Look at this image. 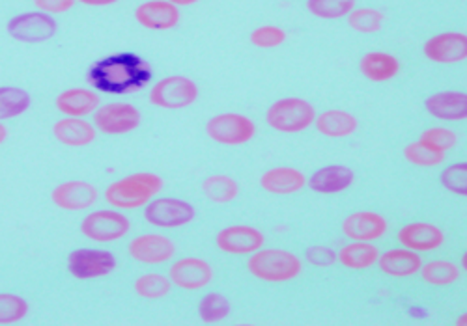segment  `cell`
<instances>
[{
    "instance_id": "cell-10",
    "label": "cell",
    "mask_w": 467,
    "mask_h": 326,
    "mask_svg": "<svg viewBox=\"0 0 467 326\" xmlns=\"http://www.w3.org/2000/svg\"><path fill=\"white\" fill-rule=\"evenodd\" d=\"M131 229V220L114 209H98L81 222V233L94 242H114L124 239Z\"/></svg>"
},
{
    "instance_id": "cell-11",
    "label": "cell",
    "mask_w": 467,
    "mask_h": 326,
    "mask_svg": "<svg viewBox=\"0 0 467 326\" xmlns=\"http://www.w3.org/2000/svg\"><path fill=\"white\" fill-rule=\"evenodd\" d=\"M116 269V258L101 249H77L67 256V272L75 280H96Z\"/></svg>"
},
{
    "instance_id": "cell-22",
    "label": "cell",
    "mask_w": 467,
    "mask_h": 326,
    "mask_svg": "<svg viewBox=\"0 0 467 326\" xmlns=\"http://www.w3.org/2000/svg\"><path fill=\"white\" fill-rule=\"evenodd\" d=\"M53 135H55L57 142H60L62 146L85 148L96 140L98 131H96L94 124H90V121H87L83 117H67L66 116L64 119H58L53 126Z\"/></svg>"
},
{
    "instance_id": "cell-14",
    "label": "cell",
    "mask_w": 467,
    "mask_h": 326,
    "mask_svg": "<svg viewBox=\"0 0 467 326\" xmlns=\"http://www.w3.org/2000/svg\"><path fill=\"white\" fill-rule=\"evenodd\" d=\"M128 254L131 260L142 265H161L174 258V242L161 233H144L128 244Z\"/></svg>"
},
{
    "instance_id": "cell-41",
    "label": "cell",
    "mask_w": 467,
    "mask_h": 326,
    "mask_svg": "<svg viewBox=\"0 0 467 326\" xmlns=\"http://www.w3.org/2000/svg\"><path fill=\"white\" fill-rule=\"evenodd\" d=\"M306 261L315 267H331L337 263V252L327 247H313L306 250Z\"/></svg>"
},
{
    "instance_id": "cell-6",
    "label": "cell",
    "mask_w": 467,
    "mask_h": 326,
    "mask_svg": "<svg viewBox=\"0 0 467 326\" xmlns=\"http://www.w3.org/2000/svg\"><path fill=\"white\" fill-rule=\"evenodd\" d=\"M194 206L180 198H153L144 206V220L161 229H178L194 220Z\"/></svg>"
},
{
    "instance_id": "cell-5",
    "label": "cell",
    "mask_w": 467,
    "mask_h": 326,
    "mask_svg": "<svg viewBox=\"0 0 467 326\" xmlns=\"http://www.w3.org/2000/svg\"><path fill=\"white\" fill-rule=\"evenodd\" d=\"M199 87L194 80L183 75H171L155 83L150 90V103L165 110H182L197 103Z\"/></svg>"
},
{
    "instance_id": "cell-29",
    "label": "cell",
    "mask_w": 467,
    "mask_h": 326,
    "mask_svg": "<svg viewBox=\"0 0 467 326\" xmlns=\"http://www.w3.org/2000/svg\"><path fill=\"white\" fill-rule=\"evenodd\" d=\"M419 272H420V278L428 285H434V288H447V285L456 283L462 276V270L456 267V263L445 261V260L428 261L420 265Z\"/></svg>"
},
{
    "instance_id": "cell-34",
    "label": "cell",
    "mask_w": 467,
    "mask_h": 326,
    "mask_svg": "<svg viewBox=\"0 0 467 326\" xmlns=\"http://www.w3.org/2000/svg\"><path fill=\"white\" fill-rule=\"evenodd\" d=\"M230 311H232V306L228 299L221 293H208L199 302V315L202 322H208V324L224 321L230 315Z\"/></svg>"
},
{
    "instance_id": "cell-4",
    "label": "cell",
    "mask_w": 467,
    "mask_h": 326,
    "mask_svg": "<svg viewBox=\"0 0 467 326\" xmlns=\"http://www.w3.org/2000/svg\"><path fill=\"white\" fill-rule=\"evenodd\" d=\"M317 110L308 101L301 97H285L275 101L265 112L267 126L286 135H296L315 126Z\"/></svg>"
},
{
    "instance_id": "cell-15",
    "label": "cell",
    "mask_w": 467,
    "mask_h": 326,
    "mask_svg": "<svg viewBox=\"0 0 467 326\" xmlns=\"http://www.w3.org/2000/svg\"><path fill=\"white\" fill-rule=\"evenodd\" d=\"M98 188L83 179H69L57 185L51 192V201L62 211H85L98 201Z\"/></svg>"
},
{
    "instance_id": "cell-1",
    "label": "cell",
    "mask_w": 467,
    "mask_h": 326,
    "mask_svg": "<svg viewBox=\"0 0 467 326\" xmlns=\"http://www.w3.org/2000/svg\"><path fill=\"white\" fill-rule=\"evenodd\" d=\"M88 85L103 94L128 96L142 90L151 80V66L135 53H119L94 62Z\"/></svg>"
},
{
    "instance_id": "cell-45",
    "label": "cell",
    "mask_w": 467,
    "mask_h": 326,
    "mask_svg": "<svg viewBox=\"0 0 467 326\" xmlns=\"http://www.w3.org/2000/svg\"><path fill=\"white\" fill-rule=\"evenodd\" d=\"M6 138H8V129H6V126L3 124V121H0V144H5Z\"/></svg>"
},
{
    "instance_id": "cell-18",
    "label": "cell",
    "mask_w": 467,
    "mask_h": 326,
    "mask_svg": "<svg viewBox=\"0 0 467 326\" xmlns=\"http://www.w3.org/2000/svg\"><path fill=\"white\" fill-rule=\"evenodd\" d=\"M387 220L376 211H358L344 219L342 233L352 240L374 242L387 233Z\"/></svg>"
},
{
    "instance_id": "cell-32",
    "label": "cell",
    "mask_w": 467,
    "mask_h": 326,
    "mask_svg": "<svg viewBox=\"0 0 467 326\" xmlns=\"http://www.w3.org/2000/svg\"><path fill=\"white\" fill-rule=\"evenodd\" d=\"M133 290L140 299L160 301V299H165L172 291V281L165 274L148 272L135 280Z\"/></svg>"
},
{
    "instance_id": "cell-26",
    "label": "cell",
    "mask_w": 467,
    "mask_h": 326,
    "mask_svg": "<svg viewBox=\"0 0 467 326\" xmlns=\"http://www.w3.org/2000/svg\"><path fill=\"white\" fill-rule=\"evenodd\" d=\"M359 69L370 83H387L400 73V60L391 53L372 51L361 58Z\"/></svg>"
},
{
    "instance_id": "cell-27",
    "label": "cell",
    "mask_w": 467,
    "mask_h": 326,
    "mask_svg": "<svg viewBox=\"0 0 467 326\" xmlns=\"http://www.w3.org/2000/svg\"><path fill=\"white\" fill-rule=\"evenodd\" d=\"M315 126L318 133L327 138H346L349 135H354L359 127L358 117L354 114L338 108L326 110L320 116H317Z\"/></svg>"
},
{
    "instance_id": "cell-39",
    "label": "cell",
    "mask_w": 467,
    "mask_h": 326,
    "mask_svg": "<svg viewBox=\"0 0 467 326\" xmlns=\"http://www.w3.org/2000/svg\"><path fill=\"white\" fill-rule=\"evenodd\" d=\"M419 142L424 144L426 148L434 149V151L447 153L456 146L458 135L452 129H447V127H432V129H426L420 135Z\"/></svg>"
},
{
    "instance_id": "cell-28",
    "label": "cell",
    "mask_w": 467,
    "mask_h": 326,
    "mask_svg": "<svg viewBox=\"0 0 467 326\" xmlns=\"http://www.w3.org/2000/svg\"><path fill=\"white\" fill-rule=\"evenodd\" d=\"M379 250L372 242L352 240L337 252V261H340L346 269L352 270H367L378 263Z\"/></svg>"
},
{
    "instance_id": "cell-38",
    "label": "cell",
    "mask_w": 467,
    "mask_h": 326,
    "mask_svg": "<svg viewBox=\"0 0 467 326\" xmlns=\"http://www.w3.org/2000/svg\"><path fill=\"white\" fill-rule=\"evenodd\" d=\"M286 32L275 25H264L251 32V44L258 49H275L286 42Z\"/></svg>"
},
{
    "instance_id": "cell-43",
    "label": "cell",
    "mask_w": 467,
    "mask_h": 326,
    "mask_svg": "<svg viewBox=\"0 0 467 326\" xmlns=\"http://www.w3.org/2000/svg\"><path fill=\"white\" fill-rule=\"evenodd\" d=\"M75 3H81V5L92 6V8H103V6L116 5V3H119V0H75Z\"/></svg>"
},
{
    "instance_id": "cell-13",
    "label": "cell",
    "mask_w": 467,
    "mask_h": 326,
    "mask_svg": "<svg viewBox=\"0 0 467 326\" xmlns=\"http://www.w3.org/2000/svg\"><path fill=\"white\" fill-rule=\"evenodd\" d=\"M169 278L172 285L183 291H201L213 280L212 265L202 258H180L169 269Z\"/></svg>"
},
{
    "instance_id": "cell-36",
    "label": "cell",
    "mask_w": 467,
    "mask_h": 326,
    "mask_svg": "<svg viewBox=\"0 0 467 326\" xmlns=\"http://www.w3.org/2000/svg\"><path fill=\"white\" fill-rule=\"evenodd\" d=\"M30 311L28 302L14 293H0V324H16Z\"/></svg>"
},
{
    "instance_id": "cell-21",
    "label": "cell",
    "mask_w": 467,
    "mask_h": 326,
    "mask_svg": "<svg viewBox=\"0 0 467 326\" xmlns=\"http://www.w3.org/2000/svg\"><path fill=\"white\" fill-rule=\"evenodd\" d=\"M356 174L342 165H327L306 179L310 190L318 194H340L354 185Z\"/></svg>"
},
{
    "instance_id": "cell-40",
    "label": "cell",
    "mask_w": 467,
    "mask_h": 326,
    "mask_svg": "<svg viewBox=\"0 0 467 326\" xmlns=\"http://www.w3.org/2000/svg\"><path fill=\"white\" fill-rule=\"evenodd\" d=\"M441 185L451 194L460 198L467 196V162H456L441 172Z\"/></svg>"
},
{
    "instance_id": "cell-24",
    "label": "cell",
    "mask_w": 467,
    "mask_h": 326,
    "mask_svg": "<svg viewBox=\"0 0 467 326\" xmlns=\"http://www.w3.org/2000/svg\"><path fill=\"white\" fill-rule=\"evenodd\" d=\"M306 178L301 170L292 168V167H275L269 168L267 172L262 174L260 178V187L275 196H288L296 194L301 188H305Z\"/></svg>"
},
{
    "instance_id": "cell-8",
    "label": "cell",
    "mask_w": 467,
    "mask_h": 326,
    "mask_svg": "<svg viewBox=\"0 0 467 326\" xmlns=\"http://www.w3.org/2000/svg\"><path fill=\"white\" fill-rule=\"evenodd\" d=\"M208 137L223 146H244L256 135L254 121L238 112H224L208 119Z\"/></svg>"
},
{
    "instance_id": "cell-3",
    "label": "cell",
    "mask_w": 467,
    "mask_h": 326,
    "mask_svg": "<svg viewBox=\"0 0 467 326\" xmlns=\"http://www.w3.org/2000/svg\"><path fill=\"white\" fill-rule=\"evenodd\" d=\"M247 270L251 276L265 283H286L301 274L303 263L290 250L260 249L251 254Z\"/></svg>"
},
{
    "instance_id": "cell-33",
    "label": "cell",
    "mask_w": 467,
    "mask_h": 326,
    "mask_svg": "<svg viewBox=\"0 0 467 326\" xmlns=\"http://www.w3.org/2000/svg\"><path fill=\"white\" fill-rule=\"evenodd\" d=\"M306 8L318 19H342L356 8V0H306Z\"/></svg>"
},
{
    "instance_id": "cell-42",
    "label": "cell",
    "mask_w": 467,
    "mask_h": 326,
    "mask_svg": "<svg viewBox=\"0 0 467 326\" xmlns=\"http://www.w3.org/2000/svg\"><path fill=\"white\" fill-rule=\"evenodd\" d=\"M34 6L37 8V12L58 15L69 12L75 6V0H34Z\"/></svg>"
},
{
    "instance_id": "cell-9",
    "label": "cell",
    "mask_w": 467,
    "mask_h": 326,
    "mask_svg": "<svg viewBox=\"0 0 467 326\" xmlns=\"http://www.w3.org/2000/svg\"><path fill=\"white\" fill-rule=\"evenodd\" d=\"M57 21L53 15L44 14V12H25L8 21V34L14 37L16 42L28 44V46H37V44H46L51 37L57 34Z\"/></svg>"
},
{
    "instance_id": "cell-20",
    "label": "cell",
    "mask_w": 467,
    "mask_h": 326,
    "mask_svg": "<svg viewBox=\"0 0 467 326\" xmlns=\"http://www.w3.org/2000/svg\"><path fill=\"white\" fill-rule=\"evenodd\" d=\"M424 108L441 121H463L467 117V96L458 90L438 92L424 101Z\"/></svg>"
},
{
    "instance_id": "cell-35",
    "label": "cell",
    "mask_w": 467,
    "mask_h": 326,
    "mask_svg": "<svg viewBox=\"0 0 467 326\" xmlns=\"http://www.w3.org/2000/svg\"><path fill=\"white\" fill-rule=\"evenodd\" d=\"M383 12L376 8H354L348 14V25L359 34H374L383 25Z\"/></svg>"
},
{
    "instance_id": "cell-7",
    "label": "cell",
    "mask_w": 467,
    "mask_h": 326,
    "mask_svg": "<svg viewBox=\"0 0 467 326\" xmlns=\"http://www.w3.org/2000/svg\"><path fill=\"white\" fill-rule=\"evenodd\" d=\"M142 114L131 103H107L99 105L94 112V127L96 131L109 137H122L133 133L140 127Z\"/></svg>"
},
{
    "instance_id": "cell-16",
    "label": "cell",
    "mask_w": 467,
    "mask_h": 326,
    "mask_svg": "<svg viewBox=\"0 0 467 326\" xmlns=\"http://www.w3.org/2000/svg\"><path fill=\"white\" fill-rule=\"evenodd\" d=\"M424 56L434 64H460L467 58V36L463 32H441L422 47Z\"/></svg>"
},
{
    "instance_id": "cell-30",
    "label": "cell",
    "mask_w": 467,
    "mask_h": 326,
    "mask_svg": "<svg viewBox=\"0 0 467 326\" xmlns=\"http://www.w3.org/2000/svg\"><path fill=\"white\" fill-rule=\"evenodd\" d=\"M201 190L213 203H230L238 198L240 185L226 174H215L202 181Z\"/></svg>"
},
{
    "instance_id": "cell-19",
    "label": "cell",
    "mask_w": 467,
    "mask_h": 326,
    "mask_svg": "<svg viewBox=\"0 0 467 326\" xmlns=\"http://www.w3.org/2000/svg\"><path fill=\"white\" fill-rule=\"evenodd\" d=\"M135 19L146 30H171L180 23V10L169 0H146L137 6Z\"/></svg>"
},
{
    "instance_id": "cell-2",
    "label": "cell",
    "mask_w": 467,
    "mask_h": 326,
    "mask_svg": "<svg viewBox=\"0 0 467 326\" xmlns=\"http://www.w3.org/2000/svg\"><path fill=\"white\" fill-rule=\"evenodd\" d=\"M163 188L161 176L153 172H135L112 181L105 188V199L114 209H140Z\"/></svg>"
},
{
    "instance_id": "cell-37",
    "label": "cell",
    "mask_w": 467,
    "mask_h": 326,
    "mask_svg": "<svg viewBox=\"0 0 467 326\" xmlns=\"http://www.w3.org/2000/svg\"><path fill=\"white\" fill-rule=\"evenodd\" d=\"M404 157H406L410 165L420 167V168H432V167L441 165V162L445 160V153H440V151L426 148L419 140L404 148Z\"/></svg>"
},
{
    "instance_id": "cell-12",
    "label": "cell",
    "mask_w": 467,
    "mask_h": 326,
    "mask_svg": "<svg viewBox=\"0 0 467 326\" xmlns=\"http://www.w3.org/2000/svg\"><path fill=\"white\" fill-rule=\"evenodd\" d=\"M264 242H265L264 233L254 226H245V224L226 226L215 237L217 249L232 256H251L253 252L264 249Z\"/></svg>"
},
{
    "instance_id": "cell-25",
    "label": "cell",
    "mask_w": 467,
    "mask_h": 326,
    "mask_svg": "<svg viewBox=\"0 0 467 326\" xmlns=\"http://www.w3.org/2000/svg\"><path fill=\"white\" fill-rule=\"evenodd\" d=\"M379 270L393 278H408L419 272L422 260L417 252L408 249H393L387 250L378 258Z\"/></svg>"
},
{
    "instance_id": "cell-23",
    "label": "cell",
    "mask_w": 467,
    "mask_h": 326,
    "mask_svg": "<svg viewBox=\"0 0 467 326\" xmlns=\"http://www.w3.org/2000/svg\"><path fill=\"white\" fill-rule=\"evenodd\" d=\"M57 110L67 117H87L101 105L99 96L87 88H69L57 96Z\"/></svg>"
},
{
    "instance_id": "cell-44",
    "label": "cell",
    "mask_w": 467,
    "mask_h": 326,
    "mask_svg": "<svg viewBox=\"0 0 467 326\" xmlns=\"http://www.w3.org/2000/svg\"><path fill=\"white\" fill-rule=\"evenodd\" d=\"M171 5H174V6H192V5H197L199 0H169Z\"/></svg>"
},
{
    "instance_id": "cell-17",
    "label": "cell",
    "mask_w": 467,
    "mask_h": 326,
    "mask_svg": "<svg viewBox=\"0 0 467 326\" xmlns=\"http://www.w3.org/2000/svg\"><path fill=\"white\" fill-rule=\"evenodd\" d=\"M399 242L413 252H432L443 247L445 233L431 222H411L400 228Z\"/></svg>"
},
{
    "instance_id": "cell-31",
    "label": "cell",
    "mask_w": 467,
    "mask_h": 326,
    "mask_svg": "<svg viewBox=\"0 0 467 326\" xmlns=\"http://www.w3.org/2000/svg\"><path fill=\"white\" fill-rule=\"evenodd\" d=\"M32 105L26 90L17 87H0V121L23 116Z\"/></svg>"
}]
</instances>
